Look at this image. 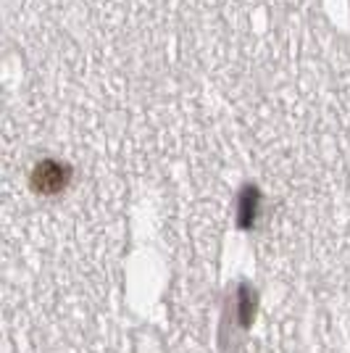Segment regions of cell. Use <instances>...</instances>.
Masks as SVG:
<instances>
[{"label":"cell","instance_id":"1","mask_svg":"<svg viewBox=\"0 0 350 353\" xmlns=\"http://www.w3.org/2000/svg\"><path fill=\"white\" fill-rule=\"evenodd\" d=\"M66 169L59 161H43L34 169V188L40 192H59L66 185Z\"/></svg>","mask_w":350,"mask_h":353}]
</instances>
